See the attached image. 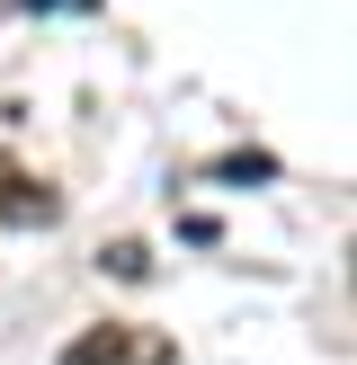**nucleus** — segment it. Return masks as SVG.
Returning <instances> with one entry per match:
<instances>
[{
    "label": "nucleus",
    "instance_id": "obj_1",
    "mask_svg": "<svg viewBox=\"0 0 357 365\" xmlns=\"http://www.w3.org/2000/svg\"><path fill=\"white\" fill-rule=\"evenodd\" d=\"M116 356H161V348H125L116 330H99V339H81V348H71L63 365H116Z\"/></svg>",
    "mask_w": 357,
    "mask_h": 365
},
{
    "label": "nucleus",
    "instance_id": "obj_2",
    "mask_svg": "<svg viewBox=\"0 0 357 365\" xmlns=\"http://www.w3.org/2000/svg\"><path fill=\"white\" fill-rule=\"evenodd\" d=\"M268 170H277V160H268V152H232V160H223V170H214V178H268Z\"/></svg>",
    "mask_w": 357,
    "mask_h": 365
},
{
    "label": "nucleus",
    "instance_id": "obj_3",
    "mask_svg": "<svg viewBox=\"0 0 357 365\" xmlns=\"http://www.w3.org/2000/svg\"><path fill=\"white\" fill-rule=\"evenodd\" d=\"M27 9H63V0H27Z\"/></svg>",
    "mask_w": 357,
    "mask_h": 365
}]
</instances>
